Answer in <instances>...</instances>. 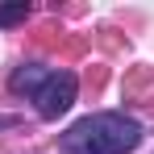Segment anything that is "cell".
<instances>
[{"label":"cell","instance_id":"4","mask_svg":"<svg viewBox=\"0 0 154 154\" xmlns=\"http://www.w3.org/2000/svg\"><path fill=\"white\" fill-rule=\"evenodd\" d=\"M25 17H29V4H25V0L0 4V25H17V21H25Z\"/></svg>","mask_w":154,"mask_h":154},{"label":"cell","instance_id":"3","mask_svg":"<svg viewBox=\"0 0 154 154\" xmlns=\"http://www.w3.org/2000/svg\"><path fill=\"white\" fill-rule=\"evenodd\" d=\"M46 75H50V67H42V63H25V67H17V71H13L8 88H13L17 96H33V92L46 83Z\"/></svg>","mask_w":154,"mask_h":154},{"label":"cell","instance_id":"2","mask_svg":"<svg viewBox=\"0 0 154 154\" xmlns=\"http://www.w3.org/2000/svg\"><path fill=\"white\" fill-rule=\"evenodd\" d=\"M75 88H79L75 71H50L46 83H42L29 100H33V108H38V117H42V121H58V117L75 104Z\"/></svg>","mask_w":154,"mask_h":154},{"label":"cell","instance_id":"1","mask_svg":"<svg viewBox=\"0 0 154 154\" xmlns=\"http://www.w3.org/2000/svg\"><path fill=\"white\" fill-rule=\"evenodd\" d=\"M142 146V121L125 112H88L58 137V154H129Z\"/></svg>","mask_w":154,"mask_h":154}]
</instances>
